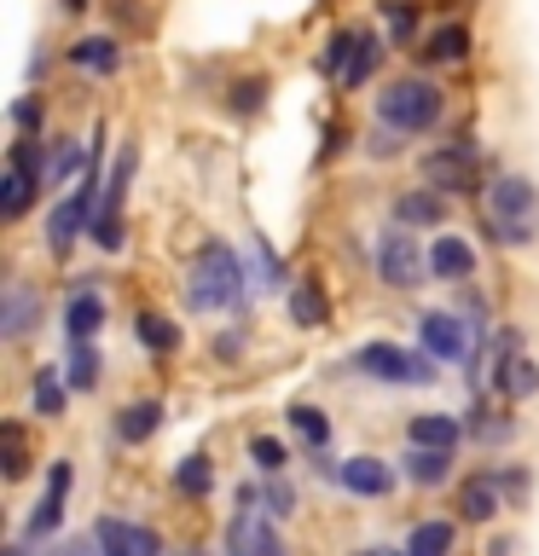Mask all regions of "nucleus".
Here are the masks:
<instances>
[{
	"label": "nucleus",
	"mask_w": 539,
	"mask_h": 556,
	"mask_svg": "<svg viewBox=\"0 0 539 556\" xmlns=\"http://www.w3.org/2000/svg\"><path fill=\"white\" fill-rule=\"evenodd\" d=\"M406 441H412V446H429V452H452V446H459V417H447V412L412 417V424H406Z\"/></svg>",
	"instance_id": "aec40b11"
},
{
	"label": "nucleus",
	"mask_w": 539,
	"mask_h": 556,
	"mask_svg": "<svg viewBox=\"0 0 539 556\" xmlns=\"http://www.w3.org/2000/svg\"><path fill=\"white\" fill-rule=\"evenodd\" d=\"M360 556H394V551H360Z\"/></svg>",
	"instance_id": "c03bdc74"
},
{
	"label": "nucleus",
	"mask_w": 539,
	"mask_h": 556,
	"mask_svg": "<svg viewBox=\"0 0 539 556\" xmlns=\"http://www.w3.org/2000/svg\"><path fill=\"white\" fill-rule=\"evenodd\" d=\"M377 59H383V41H377V35H360V47H354V64H348V81H342V87H360V81L377 70Z\"/></svg>",
	"instance_id": "72a5a7b5"
},
{
	"label": "nucleus",
	"mask_w": 539,
	"mask_h": 556,
	"mask_svg": "<svg viewBox=\"0 0 539 556\" xmlns=\"http://www.w3.org/2000/svg\"><path fill=\"white\" fill-rule=\"evenodd\" d=\"M238 348H243V337H221V342H215V354H221V359H233Z\"/></svg>",
	"instance_id": "58836bf2"
},
{
	"label": "nucleus",
	"mask_w": 539,
	"mask_h": 556,
	"mask_svg": "<svg viewBox=\"0 0 539 556\" xmlns=\"http://www.w3.org/2000/svg\"><path fill=\"white\" fill-rule=\"evenodd\" d=\"M487 556H511V539H493V545H487Z\"/></svg>",
	"instance_id": "ea45409f"
},
{
	"label": "nucleus",
	"mask_w": 539,
	"mask_h": 556,
	"mask_svg": "<svg viewBox=\"0 0 539 556\" xmlns=\"http://www.w3.org/2000/svg\"><path fill=\"white\" fill-rule=\"evenodd\" d=\"M290 504H296V493H290L285 481H278V486H267V516H290Z\"/></svg>",
	"instance_id": "4c0bfd02"
},
{
	"label": "nucleus",
	"mask_w": 539,
	"mask_h": 556,
	"mask_svg": "<svg viewBox=\"0 0 539 556\" xmlns=\"http://www.w3.org/2000/svg\"><path fill=\"white\" fill-rule=\"evenodd\" d=\"M35 325H41V295L29 285H7V295H0V337L24 342Z\"/></svg>",
	"instance_id": "9b49d317"
},
{
	"label": "nucleus",
	"mask_w": 539,
	"mask_h": 556,
	"mask_svg": "<svg viewBox=\"0 0 539 556\" xmlns=\"http://www.w3.org/2000/svg\"><path fill=\"white\" fill-rule=\"evenodd\" d=\"M226 551L233 556H278V533L267 510H238L233 528H226Z\"/></svg>",
	"instance_id": "9d476101"
},
{
	"label": "nucleus",
	"mask_w": 539,
	"mask_h": 556,
	"mask_svg": "<svg viewBox=\"0 0 539 556\" xmlns=\"http://www.w3.org/2000/svg\"><path fill=\"white\" fill-rule=\"evenodd\" d=\"M337 481L354 498H383L394 486V469L383 464V458H348V464H337Z\"/></svg>",
	"instance_id": "ddd939ff"
},
{
	"label": "nucleus",
	"mask_w": 539,
	"mask_h": 556,
	"mask_svg": "<svg viewBox=\"0 0 539 556\" xmlns=\"http://www.w3.org/2000/svg\"><path fill=\"white\" fill-rule=\"evenodd\" d=\"M383 12H389V29H394V41H412V24H417V17H412V7H406V0H383Z\"/></svg>",
	"instance_id": "f704fd0d"
},
{
	"label": "nucleus",
	"mask_w": 539,
	"mask_h": 556,
	"mask_svg": "<svg viewBox=\"0 0 539 556\" xmlns=\"http://www.w3.org/2000/svg\"><path fill=\"white\" fill-rule=\"evenodd\" d=\"M499 493H504L499 476H469V481L459 486V510H464V521H493V516H499Z\"/></svg>",
	"instance_id": "a211bd4d"
},
{
	"label": "nucleus",
	"mask_w": 539,
	"mask_h": 556,
	"mask_svg": "<svg viewBox=\"0 0 539 556\" xmlns=\"http://www.w3.org/2000/svg\"><path fill=\"white\" fill-rule=\"evenodd\" d=\"M406 476H412V486H441V481L452 476V452L412 446V452H406Z\"/></svg>",
	"instance_id": "5701e85b"
},
{
	"label": "nucleus",
	"mask_w": 539,
	"mask_h": 556,
	"mask_svg": "<svg viewBox=\"0 0 539 556\" xmlns=\"http://www.w3.org/2000/svg\"><path fill=\"white\" fill-rule=\"evenodd\" d=\"M64 493H70V464L59 458L52 464V486L41 493V504H35V516H29V539H47L64 521Z\"/></svg>",
	"instance_id": "4468645a"
},
{
	"label": "nucleus",
	"mask_w": 539,
	"mask_h": 556,
	"mask_svg": "<svg viewBox=\"0 0 539 556\" xmlns=\"http://www.w3.org/2000/svg\"><path fill=\"white\" fill-rule=\"evenodd\" d=\"M452 539H459L452 521H417L406 539V556H452Z\"/></svg>",
	"instance_id": "b1692460"
},
{
	"label": "nucleus",
	"mask_w": 539,
	"mask_h": 556,
	"mask_svg": "<svg viewBox=\"0 0 539 556\" xmlns=\"http://www.w3.org/2000/svg\"><path fill=\"white\" fill-rule=\"evenodd\" d=\"M285 417H290V429H296V441H302V446H313V452L330 446V417L319 406H290Z\"/></svg>",
	"instance_id": "a878e982"
},
{
	"label": "nucleus",
	"mask_w": 539,
	"mask_h": 556,
	"mask_svg": "<svg viewBox=\"0 0 539 556\" xmlns=\"http://www.w3.org/2000/svg\"><path fill=\"white\" fill-rule=\"evenodd\" d=\"M261 104H267V76H238L226 87V111L233 116H255Z\"/></svg>",
	"instance_id": "c85d7f7f"
},
{
	"label": "nucleus",
	"mask_w": 539,
	"mask_h": 556,
	"mask_svg": "<svg viewBox=\"0 0 539 556\" xmlns=\"http://www.w3.org/2000/svg\"><path fill=\"white\" fill-rule=\"evenodd\" d=\"M372 261H377V278H383L389 290H417V285L429 278V250H417V238L406 232V226L383 232L377 250H372Z\"/></svg>",
	"instance_id": "20e7f679"
},
{
	"label": "nucleus",
	"mask_w": 539,
	"mask_h": 556,
	"mask_svg": "<svg viewBox=\"0 0 539 556\" xmlns=\"http://www.w3.org/2000/svg\"><path fill=\"white\" fill-rule=\"evenodd\" d=\"M0 556H24V551H17V545H7V551H0Z\"/></svg>",
	"instance_id": "37998d69"
},
{
	"label": "nucleus",
	"mask_w": 539,
	"mask_h": 556,
	"mask_svg": "<svg viewBox=\"0 0 539 556\" xmlns=\"http://www.w3.org/2000/svg\"><path fill=\"white\" fill-rule=\"evenodd\" d=\"M64 12H87V0H64Z\"/></svg>",
	"instance_id": "79ce46f5"
},
{
	"label": "nucleus",
	"mask_w": 539,
	"mask_h": 556,
	"mask_svg": "<svg viewBox=\"0 0 539 556\" xmlns=\"http://www.w3.org/2000/svg\"><path fill=\"white\" fill-rule=\"evenodd\" d=\"M441 111H447L441 87L424 81V76H400L394 87L377 93V116H383V128H394V134H429L435 122H441Z\"/></svg>",
	"instance_id": "f03ea898"
},
{
	"label": "nucleus",
	"mask_w": 539,
	"mask_h": 556,
	"mask_svg": "<svg viewBox=\"0 0 539 556\" xmlns=\"http://www.w3.org/2000/svg\"><path fill=\"white\" fill-rule=\"evenodd\" d=\"M447 198L441 191H400L394 198V226H441Z\"/></svg>",
	"instance_id": "6ab92c4d"
},
{
	"label": "nucleus",
	"mask_w": 539,
	"mask_h": 556,
	"mask_svg": "<svg viewBox=\"0 0 539 556\" xmlns=\"http://www.w3.org/2000/svg\"><path fill=\"white\" fill-rule=\"evenodd\" d=\"M417 174H424V186L435 191H476V146H447V151H429L424 163H417Z\"/></svg>",
	"instance_id": "0eeeda50"
},
{
	"label": "nucleus",
	"mask_w": 539,
	"mask_h": 556,
	"mask_svg": "<svg viewBox=\"0 0 539 556\" xmlns=\"http://www.w3.org/2000/svg\"><path fill=\"white\" fill-rule=\"evenodd\" d=\"M186 307L191 313H226L243 307V261L226 243H203L198 261L186 267Z\"/></svg>",
	"instance_id": "f257e3e1"
},
{
	"label": "nucleus",
	"mask_w": 539,
	"mask_h": 556,
	"mask_svg": "<svg viewBox=\"0 0 539 556\" xmlns=\"http://www.w3.org/2000/svg\"><path fill=\"white\" fill-rule=\"evenodd\" d=\"M99 371H104L99 348H93V342H70V365H64V382H70V389H99Z\"/></svg>",
	"instance_id": "393cba45"
},
{
	"label": "nucleus",
	"mask_w": 539,
	"mask_h": 556,
	"mask_svg": "<svg viewBox=\"0 0 539 556\" xmlns=\"http://www.w3.org/2000/svg\"><path fill=\"white\" fill-rule=\"evenodd\" d=\"M487 226H493L499 243H534L539 238V191L522 174L493 180L487 186Z\"/></svg>",
	"instance_id": "7ed1b4c3"
},
{
	"label": "nucleus",
	"mask_w": 539,
	"mask_h": 556,
	"mask_svg": "<svg viewBox=\"0 0 539 556\" xmlns=\"http://www.w3.org/2000/svg\"><path fill=\"white\" fill-rule=\"evenodd\" d=\"M12 122L35 134V128H41V104H35V99H17V104H12Z\"/></svg>",
	"instance_id": "e433bc0d"
},
{
	"label": "nucleus",
	"mask_w": 539,
	"mask_h": 556,
	"mask_svg": "<svg viewBox=\"0 0 539 556\" xmlns=\"http://www.w3.org/2000/svg\"><path fill=\"white\" fill-rule=\"evenodd\" d=\"M93 545H99V556H156V551H163V539H156L151 528L122 521V516H99L93 521Z\"/></svg>",
	"instance_id": "1a4fd4ad"
},
{
	"label": "nucleus",
	"mask_w": 539,
	"mask_h": 556,
	"mask_svg": "<svg viewBox=\"0 0 539 556\" xmlns=\"http://www.w3.org/2000/svg\"><path fill=\"white\" fill-rule=\"evenodd\" d=\"M180 556H198V551H180Z\"/></svg>",
	"instance_id": "a18cd8bd"
},
{
	"label": "nucleus",
	"mask_w": 539,
	"mask_h": 556,
	"mask_svg": "<svg viewBox=\"0 0 539 556\" xmlns=\"http://www.w3.org/2000/svg\"><path fill=\"white\" fill-rule=\"evenodd\" d=\"M70 64H76V70H99V76H111V70H116V41H111V35H87V41L70 47Z\"/></svg>",
	"instance_id": "bb28decb"
},
{
	"label": "nucleus",
	"mask_w": 539,
	"mask_h": 556,
	"mask_svg": "<svg viewBox=\"0 0 539 556\" xmlns=\"http://www.w3.org/2000/svg\"><path fill=\"white\" fill-rule=\"evenodd\" d=\"M424 59H429V64H464V59H469V29H464V24H441V29L424 41Z\"/></svg>",
	"instance_id": "4be33fe9"
},
{
	"label": "nucleus",
	"mask_w": 539,
	"mask_h": 556,
	"mask_svg": "<svg viewBox=\"0 0 539 556\" xmlns=\"http://www.w3.org/2000/svg\"><path fill=\"white\" fill-rule=\"evenodd\" d=\"M70 556H93V539H82V545H70Z\"/></svg>",
	"instance_id": "a19ab883"
},
{
	"label": "nucleus",
	"mask_w": 539,
	"mask_h": 556,
	"mask_svg": "<svg viewBox=\"0 0 539 556\" xmlns=\"http://www.w3.org/2000/svg\"><path fill=\"white\" fill-rule=\"evenodd\" d=\"M429 273L447 278V285H464V278L476 273V250H469L459 232H441V238L429 243Z\"/></svg>",
	"instance_id": "f8f14e48"
},
{
	"label": "nucleus",
	"mask_w": 539,
	"mask_h": 556,
	"mask_svg": "<svg viewBox=\"0 0 539 556\" xmlns=\"http://www.w3.org/2000/svg\"><path fill=\"white\" fill-rule=\"evenodd\" d=\"M0 446H7V458H0V464H7V481H24V476H29V446H24V429L7 424V429H0Z\"/></svg>",
	"instance_id": "2f4dec72"
},
{
	"label": "nucleus",
	"mask_w": 539,
	"mask_h": 556,
	"mask_svg": "<svg viewBox=\"0 0 539 556\" xmlns=\"http://www.w3.org/2000/svg\"><path fill=\"white\" fill-rule=\"evenodd\" d=\"M255 273H261V285H285V261H273L267 243H255Z\"/></svg>",
	"instance_id": "c9c22d12"
},
{
	"label": "nucleus",
	"mask_w": 539,
	"mask_h": 556,
	"mask_svg": "<svg viewBox=\"0 0 539 556\" xmlns=\"http://www.w3.org/2000/svg\"><path fill=\"white\" fill-rule=\"evenodd\" d=\"M354 365L377 382H435V359L406 354V348H394V342H365L354 354Z\"/></svg>",
	"instance_id": "39448f33"
},
{
	"label": "nucleus",
	"mask_w": 539,
	"mask_h": 556,
	"mask_svg": "<svg viewBox=\"0 0 539 556\" xmlns=\"http://www.w3.org/2000/svg\"><path fill=\"white\" fill-rule=\"evenodd\" d=\"M156 424H163V400H128V406L116 412V441L139 446L156 434Z\"/></svg>",
	"instance_id": "f3484780"
},
{
	"label": "nucleus",
	"mask_w": 539,
	"mask_h": 556,
	"mask_svg": "<svg viewBox=\"0 0 539 556\" xmlns=\"http://www.w3.org/2000/svg\"><path fill=\"white\" fill-rule=\"evenodd\" d=\"M134 342L146 348V354H174V348H180V325H168L163 313H134Z\"/></svg>",
	"instance_id": "412c9836"
},
{
	"label": "nucleus",
	"mask_w": 539,
	"mask_h": 556,
	"mask_svg": "<svg viewBox=\"0 0 539 556\" xmlns=\"http://www.w3.org/2000/svg\"><path fill=\"white\" fill-rule=\"evenodd\" d=\"M174 486H180L186 498H209V486H215V469H209L203 452H191V458H180V469H174Z\"/></svg>",
	"instance_id": "7c9ffc66"
},
{
	"label": "nucleus",
	"mask_w": 539,
	"mask_h": 556,
	"mask_svg": "<svg viewBox=\"0 0 539 556\" xmlns=\"http://www.w3.org/2000/svg\"><path fill=\"white\" fill-rule=\"evenodd\" d=\"M290 319L302 330H325L330 325V295H325L319 278H302V285L290 290Z\"/></svg>",
	"instance_id": "dca6fc26"
},
{
	"label": "nucleus",
	"mask_w": 539,
	"mask_h": 556,
	"mask_svg": "<svg viewBox=\"0 0 539 556\" xmlns=\"http://www.w3.org/2000/svg\"><path fill=\"white\" fill-rule=\"evenodd\" d=\"M250 458H255V469L278 476V469L290 464V452H285V441H278V434H250Z\"/></svg>",
	"instance_id": "473e14b6"
},
{
	"label": "nucleus",
	"mask_w": 539,
	"mask_h": 556,
	"mask_svg": "<svg viewBox=\"0 0 539 556\" xmlns=\"http://www.w3.org/2000/svg\"><path fill=\"white\" fill-rule=\"evenodd\" d=\"M417 337H424V348L435 359H476V325H464V319H452V313H424L417 319Z\"/></svg>",
	"instance_id": "6e6552de"
},
{
	"label": "nucleus",
	"mask_w": 539,
	"mask_h": 556,
	"mask_svg": "<svg viewBox=\"0 0 539 556\" xmlns=\"http://www.w3.org/2000/svg\"><path fill=\"white\" fill-rule=\"evenodd\" d=\"M354 47H360V35H354V29H337V35L325 41V59H319V70H325L330 81H348V64H354Z\"/></svg>",
	"instance_id": "c756f323"
},
{
	"label": "nucleus",
	"mask_w": 539,
	"mask_h": 556,
	"mask_svg": "<svg viewBox=\"0 0 539 556\" xmlns=\"http://www.w3.org/2000/svg\"><path fill=\"white\" fill-rule=\"evenodd\" d=\"M64 389L70 382H59V371H52V365H41V371H35V389H29V400H35V412L47 417H64Z\"/></svg>",
	"instance_id": "cd10ccee"
},
{
	"label": "nucleus",
	"mask_w": 539,
	"mask_h": 556,
	"mask_svg": "<svg viewBox=\"0 0 539 556\" xmlns=\"http://www.w3.org/2000/svg\"><path fill=\"white\" fill-rule=\"evenodd\" d=\"M493 382H499V394H504V400H528V394H539V365L528 359V348H522L516 330H504V337H499Z\"/></svg>",
	"instance_id": "423d86ee"
},
{
	"label": "nucleus",
	"mask_w": 539,
	"mask_h": 556,
	"mask_svg": "<svg viewBox=\"0 0 539 556\" xmlns=\"http://www.w3.org/2000/svg\"><path fill=\"white\" fill-rule=\"evenodd\" d=\"M99 325H104V302L82 285V290L64 302V330H70V342H93Z\"/></svg>",
	"instance_id": "2eb2a0df"
}]
</instances>
